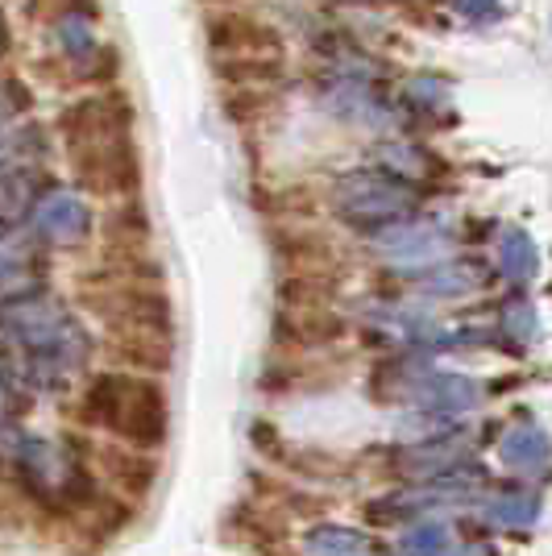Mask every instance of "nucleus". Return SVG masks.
Here are the masks:
<instances>
[{
	"label": "nucleus",
	"instance_id": "obj_18",
	"mask_svg": "<svg viewBox=\"0 0 552 556\" xmlns=\"http://www.w3.org/2000/svg\"><path fill=\"white\" fill-rule=\"evenodd\" d=\"M419 287H424V291H432V295H461V291H469V287H474V278L465 275L461 266H437V275L419 278Z\"/></svg>",
	"mask_w": 552,
	"mask_h": 556
},
{
	"label": "nucleus",
	"instance_id": "obj_20",
	"mask_svg": "<svg viewBox=\"0 0 552 556\" xmlns=\"http://www.w3.org/2000/svg\"><path fill=\"white\" fill-rule=\"evenodd\" d=\"M490 9H494V0H457V13L461 17H469V22L490 17Z\"/></svg>",
	"mask_w": 552,
	"mask_h": 556
},
{
	"label": "nucleus",
	"instance_id": "obj_17",
	"mask_svg": "<svg viewBox=\"0 0 552 556\" xmlns=\"http://www.w3.org/2000/svg\"><path fill=\"white\" fill-rule=\"evenodd\" d=\"M399 548H403V556H444L449 532L440 523H415L412 532H403Z\"/></svg>",
	"mask_w": 552,
	"mask_h": 556
},
{
	"label": "nucleus",
	"instance_id": "obj_2",
	"mask_svg": "<svg viewBox=\"0 0 552 556\" xmlns=\"http://www.w3.org/2000/svg\"><path fill=\"white\" fill-rule=\"evenodd\" d=\"M0 328L54 370H71L88 357L84 328L59 300H17L9 312H0Z\"/></svg>",
	"mask_w": 552,
	"mask_h": 556
},
{
	"label": "nucleus",
	"instance_id": "obj_7",
	"mask_svg": "<svg viewBox=\"0 0 552 556\" xmlns=\"http://www.w3.org/2000/svg\"><path fill=\"white\" fill-rule=\"evenodd\" d=\"M208 42H212L221 63L278 59V34L246 9H216L208 17Z\"/></svg>",
	"mask_w": 552,
	"mask_h": 556
},
{
	"label": "nucleus",
	"instance_id": "obj_16",
	"mask_svg": "<svg viewBox=\"0 0 552 556\" xmlns=\"http://www.w3.org/2000/svg\"><path fill=\"white\" fill-rule=\"evenodd\" d=\"M59 47L67 50V59H88L96 50V29L84 13H63L59 17Z\"/></svg>",
	"mask_w": 552,
	"mask_h": 556
},
{
	"label": "nucleus",
	"instance_id": "obj_8",
	"mask_svg": "<svg viewBox=\"0 0 552 556\" xmlns=\"http://www.w3.org/2000/svg\"><path fill=\"white\" fill-rule=\"evenodd\" d=\"M34 229L54 245H84L92 237V212L71 191H47L34 208Z\"/></svg>",
	"mask_w": 552,
	"mask_h": 556
},
{
	"label": "nucleus",
	"instance_id": "obj_10",
	"mask_svg": "<svg viewBox=\"0 0 552 556\" xmlns=\"http://www.w3.org/2000/svg\"><path fill=\"white\" fill-rule=\"evenodd\" d=\"M42 154H47V138H42L38 125L0 129V179H13L22 170H34Z\"/></svg>",
	"mask_w": 552,
	"mask_h": 556
},
{
	"label": "nucleus",
	"instance_id": "obj_21",
	"mask_svg": "<svg viewBox=\"0 0 552 556\" xmlns=\"http://www.w3.org/2000/svg\"><path fill=\"white\" fill-rule=\"evenodd\" d=\"M71 4H75V0H34V13H42V17L54 13V17H63V13H71Z\"/></svg>",
	"mask_w": 552,
	"mask_h": 556
},
{
	"label": "nucleus",
	"instance_id": "obj_11",
	"mask_svg": "<svg viewBox=\"0 0 552 556\" xmlns=\"http://www.w3.org/2000/svg\"><path fill=\"white\" fill-rule=\"evenodd\" d=\"M499 457H503L511 469H519V473H544V465H549V437H544L536 424H519L515 432L503 437Z\"/></svg>",
	"mask_w": 552,
	"mask_h": 556
},
{
	"label": "nucleus",
	"instance_id": "obj_19",
	"mask_svg": "<svg viewBox=\"0 0 552 556\" xmlns=\"http://www.w3.org/2000/svg\"><path fill=\"white\" fill-rule=\"evenodd\" d=\"M25 100H29V92H22V84H0V125L22 109Z\"/></svg>",
	"mask_w": 552,
	"mask_h": 556
},
{
	"label": "nucleus",
	"instance_id": "obj_13",
	"mask_svg": "<svg viewBox=\"0 0 552 556\" xmlns=\"http://www.w3.org/2000/svg\"><path fill=\"white\" fill-rule=\"evenodd\" d=\"M486 519L499 523V528H511V532L531 528V523L540 519V498H536V494H503V498H494V503L486 507Z\"/></svg>",
	"mask_w": 552,
	"mask_h": 556
},
{
	"label": "nucleus",
	"instance_id": "obj_6",
	"mask_svg": "<svg viewBox=\"0 0 552 556\" xmlns=\"http://www.w3.org/2000/svg\"><path fill=\"white\" fill-rule=\"evenodd\" d=\"M129 129H134V104L121 92L84 96V100H71L59 113V134H63L67 150L84 146V141L116 138V134H129Z\"/></svg>",
	"mask_w": 552,
	"mask_h": 556
},
{
	"label": "nucleus",
	"instance_id": "obj_15",
	"mask_svg": "<svg viewBox=\"0 0 552 556\" xmlns=\"http://www.w3.org/2000/svg\"><path fill=\"white\" fill-rule=\"evenodd\" d=\"M366 544V535H357L353 528H316L308 532V553L312 556H357Z\"/></svg>",
	"mask_w": 552,
	"mask_h": 556
},
{
	"label": "nucleus",
	"instance_id": "obj_12",
	"mask_svg": "<svg viewBox=\"0 0 552 556\" xmlns=\"http://www.w3.org/2000/svg\"><path fill=\"white\" fill-rule=\"evenodd\" d=\"M499 266H503L506 278L515 282H528L540 270V254H536V241H531L524 229H506L499 237Z\"/></svg>",
	"mask_w": 552,
	"mask_h": 556
},
{
	"label": "nucleus",
	"instance_id": "obj_22",
	"mask_svg": "<svg viewBox=\"0 0 552 556\" xmlns=\"http://www.w3.org/2000/svg\"><path fill=\"white\" fill-rule=\"evenodd\" d=\"M4 50H9V25H4V13H0V59H4Z\"/></svg>",
	"mask_w": 552,
	"mask_h": 556
},
{
	"label": "nucleus",
	"instance_id": "obj_1",
	"mask_svg": "<svg viewBox=\"0 0 552 556\" xmlns=\"http://www.w3.org/2000/svg\"><path fill=\"white\" fill-rule=\"evenodd\" d=\"M79 419L113 432L134 448H154V444L166 441L171 403H166L159 378L129 370H100L84 387Z\"/></svg>",
	"mask_w": 552,
	"mask_h": 556
},
{
	"label": "nucleus",
	"instance_id": "obj_4",
	"mask_svg": "<svg viewBox=\"0 0 552 556\" xmlns=\"http://www.w3.org/2000/svg\"><path fill=\"white\" fill-rule=\"evenodd\" d=\"M67 154H71V163H75L79 184L88 187L92 195H104V200H125V195H134V191H138L141 159H138V146H134L129 134L84 141V146H71Z\"/></svg>",
	"mask_w": 552,
	"mask_h": 556
},
{
	"label": "nucleus",
	"instance_id": "obj_9",
	"mask_svg": "<svg viewBox=\"0 0 552 556\" xmlns=\"http://www.w3.org/2000/svg\"><path fill=\"white\" fill-rule=\"evenodd\" d=\"M415 403L432 407V412H469L482 403V387L465 374H428L415 387Z\"/></svg>",
	"mask_w": 552,
	"mask_h": 556
},
{
	"label": "nucleus",
	"instance_id": "obj_5",
	"mask_svg": "<svg viewBox=\"0 0 552 556\" xmlns=\"http://www.w3.org/2000/svg\"><path fill=\"white\" fill-rule=\"evenodd\" d=\"M412 208V187L387 170H357L337 187V212L357 229H382Z\"/></svg>",
	"mask_w": 552,
	"mask_h": 556
},
{
	"label": "nucleus",
	"instance_id": "obj_14",
	"mask_svg": "<svg viewBox=\"0 0 552 556\" xmlns=\"http://www.w3.org/2000/svg\"><path fill=\"white\" fill-rule=\"evenodd\" d=\"M104 462H109V469H113V478H121L134 494H146L150 482H154V473H159V465L150 462V457H141V453H121V448H109V453H104Z\"/></svg>",
	"mask_w": 552,
	"mask_h": 556
},
{
	"label": "nucleus",
	"instance_id": "obj_3",
	"mask_svg": "<svg viewBox=\"0 0 552 556\" xmlns=\"http://www.w3.org/2000/svg\"><path fill=\"white\" fill-rule=\"evenodd\" d=\"M92 312L109 325L116 341L121 337H171L175 332V316H171V300L154 291L150 282H113L109 291H96Z\"/></svg>",
	"mask_w": 552,
	"mask_h": 556
}]
</instances>
